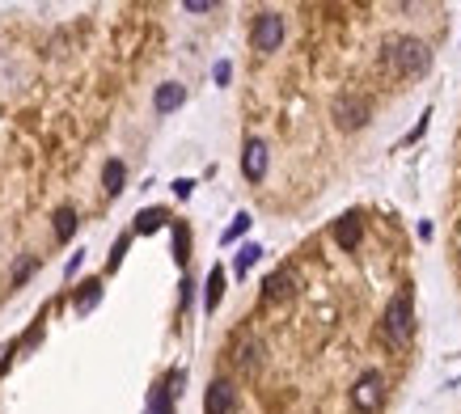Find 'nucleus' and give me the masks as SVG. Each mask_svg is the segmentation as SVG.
Wrapping results in <instances>:
<instances>
[{"mask_svg": "<svg viewBox=\"0 0 461 414\" xmlns=\"http://www.w3.org/2000/svg\"><path fill=\"white\" fill-rule=\"evenodd\" d=\"M410 330H415L410 296H406V292H398V296L385 305V338H390V347H406L410 343Z\"/></svg>", "mask_w": 461, "mask_h": 414, "instance_id": "obj_1", "label": "nucleus"}, {"mask_svg": "<svg viewBox=\"0 0 461 414\" xmlns=\"http://www.w3.org/2000/svg\"><path fill=\"white\" fill-rule=\"evenodd\" d=\"M390 60H394V68L402 72V77H419V72H427V64H432L427 47L419 38H398L390 47Z\"/></svg>", "mask_w": 461, "mask_h": 414, "instance_id": "obj_2", "label": "nucleus"}, {"mask_svg": "<svg viewBox=\"0 0 461 414\" xmlns=\"http://www.w3.org/2000/svg\"><path fill=\"white\" fill-rule=\"evenodd\" d=\"M381 389H385L381 372H364V376L356 380V389H351L356 410H360V414H373V410H377V402H381Z\"/></svg>", "mask_w": 461, "mask_h": 414, "instance_id": "obj_3", "label": "nucleus"}, {"mask_svg": "<svg viewBox=\"0 0 461 414\" xmlns=\"http://www.w3.org/2000/svg\"><path fill=\"white\" fill-rule=\"evenodd\" d=\"M279 42H284V17L279 13H262L254 21V47L258 51H275Z\"/></svg>", "mask_w": 461, "mask_h": 414, "instance_id": "obj_4", "label": "nucleus"}, {"mask_svg": "<svg viewBox=\"0 0 461 414\" xmlns=\"http://www.w3.org/2000/svg\"><path fill=\"white\" fill-rule=\"evenodd\" d=\"M334 123L338 127H364L369 123V102H364V97H338L334 102Z\"/></svg>", "mask_w": 461, "mask_h": 414, "instance_id": "obj_5", "label": "nucleus"}, {"mask_svg": "<svg viewBox=\"0 0 461 414\" xmlns=\"http://www.w3.org/2000/svg\"><path fill=\"white\" fill-rule=\"evenodd\" d=\"M233 402H237L233 385H229V380H212L208 398H203V414H229V410H233Z\"/></svg>", "mask_w": 461, "mask_h": 414, "instance_id": "obj_6", "label": "nucleus"}, {"mask_svg": "<svg viewBox=\"0 0 461 414\" xmlns=\"http://www.w3.org/2000/svg\"><path fill=\"white\" fill-rule=\"evenodd\" d=\"M241 169H246L250 182H258V178L266 174V144H262V140H250V144H246V153H241Z\"/></svg>", "mask_w": 461, "mask_h": 414, "instance_id": "obj_7", "label": "nucleus"}, {"mask_svg": "<svg viewBox=\"0 0 461 414\" xmlns=\"http://www.w3.org/2000/svg\"><path fill=\"white\" fill-rule=\"evenodd\" d=\"M262 287H266V300H288V296L297 292V275H292V271H275Z\"/></svg>", "mask_w": 461, "mask_h": 414, "instance_id": "obj_8", "label": "nucleus"}, {"mask_svg": "<svg viewBox=\"0 0 461 414\" xmlns=\"http://www.w3.org/2000/svg\"><path fill=\"white\" fill-rule=\"evenodd\" d=\"M334 241L343 250H356L360 246V216H343V220L334 224Z\"/></svg>", "mask_w": 461, "mask_h": 414, "instance_id": "obj_9", "label": "nucleus"}, {"mask_svg": "<svg viewBox=\"0 0 461 414\" xmlns=\"http://www.w3.org/2000/svg\"><path fill=\"white\" fill-rule=\"evenodd\" d=\"M182 97H186V89H182V85H161V89H157V97H153V106H157L161 114H169V110H178V106H182Z\"/></svg>", "mask_w": 461, "mask_h": 414, "instance_id": "obj_10", "label": "nucleus"}, {"mask_svg": "<svg viewBox=\"0 0 461 414\" xmlns=\"http://www.w3.org/2000/svg\"><path fill=\"white\" fill-rule=\"evenodd\" d=\"M72 233H77V211H72V207H60V211H55V241H68Z\"/></svg>", "mask_w": 461, "mask_h": 414, "instance_id": "obj_11", "label": "nucleus"}, {"mask_svg": "<svg viewBox=\"0 0 461 414\" xmlns=\"http://www.w3.org/2000/svg\"><path fill=\"white\" fill-rule=\"evenodd\" d=\"M221 292H225V271L216 266V271L208 275V296H203V305H208V309H216V305H221Z\"/></svg>", "mask_w": 461, "mask_h": 414, "instance_id": "obj_12", "label": "nucleus"}, {"mask_svg": "<svg viewBox=\"0 0 461 414\" xmlns=\"http://www.w3.org/2000/svg\"><path fill=\"white\" fill-rule=\"evenodd\" d=\"M161 220H165V211H161V207L140 211V216H136V233H157V229H161Z\"/></svg>", "mask_w": 461, "mask_h": 414, "instance_id": "obj_13", "label": "nucleus"}, {"mask_svg": "<svg viewBox=\"0 0 461 414\" xmlns=\"http://www.w3.org/2000/svg\"><path fill=\"white\" fill-rule=\"evenodd\" d=\"M102 182H106V194H119V190H123V161H106Z\"/></svg>", "mask_w": 461, "mask_h": 414, "instance_id": "obj_14", "label": "nucleus"}, {"mask_svg": "<svg viewBox=\"0 0 461 414\" xmlns=\"http://www.w3.org/2000/svg\"><path fill=\"white\" fill-rule=\"evenodd\" d=\"M98 296H102V283H98V279H89V283H81V296H77V309H81V313H89L93 305H98Z\"/></svg>", "mask_w": 461, "mask_h": 414, "instance_id": "obj_15", "label": "nucleus"}, {"mask_svg": "<svg viewBox=\"0 0 461 414\" xmlns=\"http://www.w3.org/2000/svg\"><path fill=\"white\" fill-rule=\"evenodd\" d=\"M258 254H262L258 246H241V250H237V258H233V271H237V275H246L250 266L258 262Z\"/></svg>", "mask_w": 461, "mask_h": 414, "instance_id": "obj_16", "label": "nucleus"}, {"mask_svg": "<svg viewBox=\"0 0 461 414\" xmlns=\"http://www.w3.org/2000/svg\"><path fill=\"white\" fill-rule=\"evenodd\" d=\"M149 414H174L169 410V389H153L149 393Z\"/></svg>", "mask_w": 461, "mask_h": 414, "instance_id": "obj_17", "label": "nucleus"}, {"mask_svg": "<svg viewBox=\"0 0 461 414\" xmlns=\"http://www.w3.org/2000/svg\"><path fill=\"white\" fill-rule=\"evenodd\" d=\"M246 229H250V216H246V211H241V216H237V220H233V224L225 229V241H237V237H241V233H246Z\"/></svg>", "mask_w": 461, "mask_h": 414, "instance_id": "obj_18", "label": "nucleus"}, {"mask_svg": "<svg viewBox=\"0 0 461 414\" xmlns=\"http://www.w3.org/2000/svg\"><path fill=\"white\" fill-rule=\"evenodd\" d=\"M30 271H34V258H26V262L17 266V275H13V287H21V283H26V279H30Z\"/></svg>", "mask_w": 461, "mask_h": 414, "instance_id": "obj_19", "label": "nucleus"}, {"mask_svg": "<svg viewBox=\"0 0 461 414\" xmlns=\"http://www.w3.org/2000/svg\"><path fill=\"white\" fill-rule=\"evenodd\" d=\"M17 347H21V343H9V347H0V372H5V368H9V359L17 355Z\"/></svg>", "mask_w": 461, "mask_h": 414, "instance_id": "obj_20", "label": "nucleus"}, {"mask_svg": "<svg viewBox=\"0 0 461 414\" xmlns=\"http://www.w3.org/2000/svg\"><path fill=\"white\" fill-rule=\"evenodd\" d=\"M123 250H127V237H119V241H114V254H110V266L123 262Z\"/></svg>", "mask_w": 461, "mask_h": 414, "instance_id": "obj_21", "label": "nucleus"}, {"mask_svg": "<svg viewBox=\"0 0 461 414\" xmlns=\"http://www.w3.org/2000/svg\"><path fill=\"white\" fill-rule=\"evenodd\" d=\"M186 9H190V13H208L212 0H186Z\"/></svg>", "mask_w": 461, "mask_h": 414, "instance_id": "obj_22", "label": "nucleus"}]
</instances>
